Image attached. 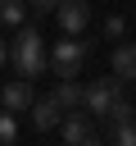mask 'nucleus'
<instances>
[{
	"label": "nucleus",
	"mask_w": 136,
	"mask_h": 146,
	"mask_svg": "<svg viewBox=\"0 0 136 146\" xmlns=\"http://www.w3.org/2000/svg\"><path fill=\"white\" fill-rule=\"evenodd\" d=\"M5 64H9V41L0 36V68H5Z\"/></svg>",
	"instance_id": "2eb2a0df"
},
{
	"label": "nucleus",
	"mask_w": 136,
	"mask_h": 146,
	"mask_svg": "<svg viewBox=\"0 0 136 146\" xmlns=\"http://www.w3.org/2000/svg\"><path fill=\"white\" fill-rule=\"evenodd\" d=\"M0 23L5 27H23L27 23V0H0Z\"/></svg>",
	"instance_id": "9d476101"
},
{
	"label": "nucleus",
	"mask_w": 136,
	"mask_h": 146,
	"mask_svg": "<svg viewBox=\"0 0 136 146\" xmlns=\"http://www.w3.org/2000/svg\"><path fill=\"white\" fill-rule=\"evenodd\" d=\"M59 119H63V110H59L50 96H45V100H32V128H36L41 137H45V132H54V128H59Z\"/></svg>",
	"instance_id": "1a4fd4ad"
},
{
	"label": "nucleus",
	"mask_w": 136,
	"mask_h": 146,
	"mask_svg": "<svg viewBox=\"0 0 136 146\" xmlns=\"http://www.w3.org/2000/svg\"><path fill=\"white\" fill-rule=\"evenodd\" d=\"M50 100H54L63 114L82 110V87H77V78H54V87H50Z\"/></svg>",
	"instance_id": "6e6552de"
},
{
	"label": "nucleus",
	"mask_w": 136,
	"mask_h": 146,
	"mask_svg": "<svg viewBox=\"0 0 136 146\" xmlns=\"http://www.w3.org/2000/svg\"><path fill=\"white\" fill-rule=\"evenodd\" d=\"M86 50H91V46H86L82 36H68V32H63V41H54V50H50V68H54V78H77Z\"/></svg>",
	"instance_id": "f03ea898"
},
{
	"label": "nucleus",
	"mask_w": 136,
	"mask_h": 146,
	"mask_svg": "<svg viewBox=\"0 0 136 146\" xmlns=\"http://www.w3.org/2000/svg\"><path fill=\"white\" fill-rule=\"evenodd\" d=\"M109 64H113V78H118V82H136V41H122V36H118Z\"/></svg>",
	"instance_id": "0eeeda50"
},
{
	"label": "nucleus",
	"mask_w": 136,
	"mask_h": 146,
	"mask_svg": "<svg viewBox=\"0 0 136 146\" xmlns=\"http://www.w3.org/2000/svg\"><path fill=\"white\" fill-rule=\"evenodd\" d=\"M118 96H122V91H118V78H95V82L82 91V105H86V114L104 119V114H109V105H113Z\"/></svg>",
	"instance_id": "7ed1b4c3"
},
{
	"label": "nucleus",
	"mask_w": 136,
	"mask_h": 146,
	"mask_svg": "<svg viewBox=\"0 0 136 146\" xmlns=\"http://www.w3.org/2000/svg\"><path fill=\"white\" fill-rule=\"evenodd\" d=\"M59 137H63L68 146H86V141H95V128H91V119H86L82 110H73V114L59 119Z\"/></svg>",
	"instance_id": "423d86ee"
},
{
	"label": "nucleus",
	"mask_w": 136,
	"mask_h": 146,
	"mask_svg": "<svg viewBox=\"0 0 136 146\" xmlns=\"http://www.w3.org/2000/svg\"><path fill=\"white\" fill-rule=\"evenodd\" d=\"M122 32H127V18H122V14H109V18H104V36H109V41H118Z\"/></svg>",
	"instance_id": "ddd939ff"
},
{
	"label": "nucleus",
	"mask_w": 136,
	"mask_h": 146,
	"mask_svg": "<svg viewBox=\"0 0 136 146\" xmlns=\"http://www.w3.org/2000/svg\"><path fill=\"white\" fill-rule=\"evenodd\" d=\"M118 146H136V123H113V132H109Z\"/></svg>",
	"instance_id": "f8f14e48"
},
{
	"label": "nucleus",
	"mask_w": 136,
	"mask_h": 146,
	"mask_svg": "<svg viewBox=\"0 0 136 146\" xmlns=\"http://www.w3.org/2000/svg\"><path fill=\"white\" fill-rule=\"evenodd\" d=\"M54 18H59V27H63L68 36H82L86 23H91V5H86V0H59V5H54Z\"/></svg>",
	"instance_id": "20e7f679"
},
{
	"label": "nucleus",
	"mask_w": 136,
	"mask_h": 146,
	"mask_svg": "<svg viewBox=\"0 0 136 146\" xmlns=\"http://www.w3.org/2000/svg\"><path fill=\"white\" fill-rule=\"evenodd\" d=\"M131 123H136V100H131Z\"/></svg>",
	"instance_id": "dca6fc26"
},
{
	"label": "nucleus",
	"mask_w": 136,
	"mask_h": 146,
	"mask_svg": "<svg viewBox=\"0 0 136 146\" xmlns=\"http://www.w3.org/2000/svg\"><path fill=\"white\" fill-rule=\"evenodd\" d=\"M32 100H36V91H32V78H14V82H5V91H0V105H5L9 114H23V110H32Z\"/></svg>",
	"instance_id": "39448f33"
},
{
	"label": "nucleus",
	"mask_w": 136,
	"mask_h": 146,
	"mask_svg": "<svg viewBox=\"0 0 136 146\" xmlns=\"http://www.w3.org/2000/svg\"><path fill=\"white\" fill-rule=\"evenodd\" d=\"M54 5H59V0H27V9H32V14H45V9H54Z\"/></svg>",
	"instance_id": "4468645a"
},
{
	"label": "nucleus",
	"mask_w": 136,
	"mask_h": 146,
	"mask_svg": "<svg viewBox=\"0 0 136 146\" xmlns=\"http://www.w3.org/2000/svg\"><path fill=\"white\" fill-rule=\"evenodd\" d=\"M9 141H18V119L9 110H0V146H9Z\"/></svg>",
	"instance_id": "9b49d317"
},
{
	"label": "nucleus",
	"mask_w": 136,
	"mask_h": 146,
	"mask_svg": "<svg viewBox=\"0 0 136 146\" xmlns=\"http://www.w3.org/2000/svg\"><path fill=\"white\" fill-rule=\"evenodd\" d=\"M9 64H14L18 78H41V73H45V41H41V32H36L32 23H23V27L14 32V41H9Z\"/></svg>",
	"instance_id": "f257e3e1"
}]
</instances>
